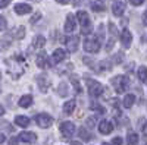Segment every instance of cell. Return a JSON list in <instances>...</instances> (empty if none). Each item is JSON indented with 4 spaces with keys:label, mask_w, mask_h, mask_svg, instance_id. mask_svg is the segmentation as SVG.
<instances>
[{
    "label": "cell",
    "mask_w": 147,
    "mask_h": 145,
    "mask_svg": "<svg viewBox=\"0 0 147 145\" xmlns=\"http://www.w3.org/2000/svg\"><path fill=\"white\" fill-rule=\"evenodd\" d=\"M127 84H128V79L125 76H122V75H118V76L112 78V85L115 87V91L118 94H122V92L125 91Z\"/></svg>",
    "instance_id": "obj_4"
},
{
    "label": "cell",
    "mask_w": 147,
    "mask_h": 145,
    "mask_svg": "<svg viewBox=\"0 0 147 145\" xmlns=\"http://www.w3.org/2000/svg\"><path fill=\"white\" fill-rule=\"evenodd\" d=\"M81 2H82V0H74V6H78Z\"/></svg>",
    "instance_id": "obj_43"
},
{
    "label": "cell",
    "mask_w": 147,
    "mask_h": 145,
    "mask_svg": "<svg viewBox=\"0 0 147 145\" xmlns=\"http://www.w3.org/2000/svg\"><path fill=\"white\" fill-rule=\"evenodd\" d=\"M5 139H6V138H5V135H2V134H0V144H2V142H5Z\"/></svg>",
    "instance_id": "obj_44"
},
{
    "label": "cell",
    "mask_w": 147,
    "mask_h": 145,
    "mask_svg": "<svg viewBox=\"0 0 147 145\" xmlns=\"http://www.w3.org/2000/svg\"><path fill=\"white\" fill-rule=\"evenodd\" d=\"M15 123L21 128H27L30 125V119L27 116H16L15 117Z\"/></svg>",
    "instance_id": "obj_20"
},
{
    "label": "cell",
    "mask_w": 147,
    "mask_h": 145,
    "mask_svg": "<svg viewBox=\"0 0 147 145\" xmlns=\"http://www.w3.org/2000/svg\"><path fill=\"white\" fill-rule=\"evenodd\" d=\"M84 50L88 53H97L100 50V43L96 37H88L84 41Z\"/></svg>",
    "instance_id": "obj_3"
},
{
    "label": "cell",
    "mask_w": 147,
    "mask_h": 145,
    "mask_svg": "<svg viewBox=\"0 0 147 145\" xmlns=\"http://www.w3.org/2000/svg\"><path fill=\"white\" fill-rule=\"evenodd\" d=\"M40 18H41V13H40V12H37V13H35V15H34L31 19H30V22H31V23H35V22L38 21Z\"/></svg>",
    "instance_id": "obj_34"
},
{
    "label": "cell",
    "mask_w": 147,
    "mask_h": 145,
    "mask_svg": "<svg viewBox=\"0 0 147 145\" xmlns=\"http://www.w3.org/2000/svg\"><path fill=\"white\" fill-rule=\"evenodd\" d=\"M3 114H5V108L0 106V116H3Z\"/></svg>",
    "instance_id": "obj_45"
},
{
    "label": "cell",
    "mask_w": 147,
    "mask_h": 145,
    "mask_svg": "<svg viewBox=\"0 0 147 145\" xmlns=\"http://www.w3.org/2000/svg\"><path fill=\"white\" fill-rule=\"evenodd\" d=\"M78 43H80V38L78 37H72L66 41V45H68V50L69 51H77V48H78Z\"/></svg>",
    "instance_id": "obj_16"
},
{
    "label": "cell",
    "mask_w": 147,
    "mask_h": 145,
    "mask_svg": "<svg viewBox=\"0 0 147 145\" xmlns=\"http://www.w3.org/2000/svg\"><path fill=\"white\" fill-rule=\"evenodd\" d=\"M85 82H87L88 92L91 97H100L103 94V85L100 82H97L94 79H85Z\"/></svg>",
    "instance_id": "obj_2"
},
{
    "label": "cell",
    "mask_w": 147,
    "mask_h": 145,
    "mask_svg": "<svg viewBox=\"0 0 147 145\" xmlns=\"http://www.w3.org/2000/svg\"><path fill=\"white\" fill-rule=\"evenodd\" d=\"M134 101H136V95H132V94H127V95H125V98H124V107H127V108L132 107Z\"/></svg>",
    "instance_id": "obj_22"
},
{
    "label": "cell",
    "mask_w": 147,
    "mask_h": 145,
    "mask_svg": "<svg viewBox=\"0 0 147 145\" xmlns=\"http://www.w3.org/2000/svg\"><path fill=\"white\" fill-rule=\"evenodd\" d=\"M112 145H122V138H119V136L113 138L112 139Z\"/></svg>",
    "instance_id": "obj_37"
},
{
    "label": "cell",
    "mask_w": 147,
    "mask_h": 145,
    "mask_svg": "<svg viewBox=\"0 0 147 145\" xmlns=\"http://www.w3.org/2000/svg\"><path fill=\"white\" fill-rule=\"evenodd\" d=\"M122 60H124V53L122 51H119V53H116V57H113V62H115V65H119Z\"/></svg>",
    "instance_id": "obj_31"
},
{
    "label": "cell",
    "mask_w": 147,
    "mask_h": 145,
    "mask_svg": "<svg viewBox=\"0 0 147 145\" xmlns=\"http://www.w3.org/2000/svg\"><path fill=\"white\" fill-rule=\"evenodd\" d=\"M103 145H109V144H103Z\"/></svg>",
    "instance_id": "obj_47"
},
{
    "label": "cell",
    "mask_w": 147,
    "mask_h": 145,
    "mask_svg": "<svg viewBox=\"0 0 147 145\" xmlns=\"http://www.w3.org/2000/svg\"><path fill=\"white\" fill-rule=\"evenodd\" d=\"M109 31H110V35H112V38L116 37V27H115V23L113 22H110L109 23Z\"/></svg>",
    "instance_id": "obj_32"
},
{
    "label": "cell",
    "mask_w": 147,
    "mask_h": 145,
    "mask_svg": "<svg viewBox=\"0 0 147 145\" xmlns=\"http://www.w3.org/2000/svg\"><path fill=\"white\" fill-rule=\"evenodd\" d=\"M127 141H128V145H137L138 144V135L137 134H129Z\"/></svg>",
    "instance_id": "obj_26"
},
{
    "label": "cell",
    "mask_w": 147,
    "mask_h": 145,
    "mask_svg": "<svg viewBox=\"0 0 147 145\" xmlns=\"http://www.w3.org/2000/svg\"><path fill=\"white\" fill-rule=\"evenodd\" d=\"M75 106H77V101L75 100H69L63 104V113L65 114H72L74 110H75Z\"/></svg>",
    "instance_id": "obj_15"
},
{
    "label": "cell",
    "mask_w": 147,
    "mask_h": 145,
    "mask_svg": "<svg viewBox=\"0 0 147 145\" xmlns=\"http://www.w3.org/2000/svg\"><path fill=\"white\" fill-rule=\"evenodd\" d=\"M129 2H131V5H134V6H140V5L144 3V0H129Z\"/></svg>",
    "instance_id": "obj_38"
},
{
    "label": "cell",
    "mask_w": 147,
    "mask_h": 145,
    "mask_svg": "<svg viewBox=\"0 0 147 145\" xmlns=\"http://www.w3.org/2000/svg\"><path fill=\"white\" fill-rule=\"evenodd\" d=\"M124 10H125V5L122 2H115L112 5V12L115 16H122L124 15Z\"/></svg>",
    "instance_id": "obj_13"
},
{
    "label": "cell",
    "mask_w": 147,
    "mask_h": 145,
    "mask_svg": "<svg viewBox=\"0 0 147 145\" xmlns=\"http://www.w3.org/2000/svg\"><path fill=\"white\" fill-rule=\"evenodd\" d=\"M121 41H122V44H124V47H129L131 43H132V35L127 28L121 32Z\"/></svg>",
    "instance_id": "obj_10"
},
{
    "label": "cell",
    "mask_w": 147,
    "mask_h": 145,
    "mask_svg": "<svg viewBox=\"0 0 147 145\" xmlns=\"http://www.w3.org/2000/svg\"><path fill=\"white\" fill-rule=\"evenodd\" d=\"M113 43H115V38H110V40L107 41V45H106V50H107V51H110V50H112Z\"/></svg>",
    "instance_id": "obj_35"
},
{
    "label": "cell",
    "mask_w": 147,
    "mask_h": 145,
    "mask_svg": "<svg viewBox=\"0 0 147 145\" xmlns=\"http://www.w3.org/2000/svg\"><path fill=\"white\" fill-rule=\"evenodd\" d=\"M91 9L94 12L105 10V0H91Z\"/></svg>",
    "instance_id": "obj_18"
},
{
    "label": "cell",
    "mask_w": 147,
    "mask_h": 145,
    "mask_svg": "<svg viewBox=\"0 0 147 145\" xmlns=\"http://www.w3.org/2000/svg\"><path fill=\"white\" fill-rule=\"evenodd\" d=\"M37 82H38V87H40L41 92H47L49 88H50V79L46 75H38L37 76Z\"/></svg>",
    "instance_id": "obj_7"
},
{
    "label": "cell",
    "mask_w": 147,
    "mask_h": 145,
    "mask_svg": "<svg viewBox=\"0 0 147 145\" xmlns=\"http://www.w3.org/2000/svg\"><path fill=\"white\" fill-rule=\"evenodd\" d=\"M138 78H140V81H141L143 84L146 82V79H147V78H146V66H140V67H138Z\"/></svg>",
    "instance_id": "obj_28"
},
{
    "label": "cell",
    "mask_w": 147,
    "mask_h": 145,
    "mask_svg": "<svg viewBox=\"0 0 147 145\" xmlns=\"http://www.w3.org/2000/svg\"><path fill=\"white\" fill-rule=\"evenodd\" d=\"M44 44H46L44 37H41V35L35 37V40H34V47H35V48H43V47H44Z\"/></svg>",
    "instance_id": "obj_25"
},
{
    "label": "cell",
    "mask_w": 147,
    "mask_h": 145,
    "mask_svg": "<svg viewBox=\"0 0 147 145\" xmlns=\"http://www.w3.org/2000/svg\"><path fill=\"white\" fill-rule=\"evenodd\" d=\"M18 139H21L22 142H34L35 139H37V135L34 134V132H21V135H19V138Z\"/></svg>",
    "instance_id": "obj_12"
},
{
    "label": "cell",
    "mask_w": 147,
    "mask_h": 145,
    "mask_svg": "<svg viewBox=\"0 0 147 145\" xmlns=\"http://www.w3.org/2000/svg\"><path fill=\"white\" fill-rule=\"evenodd\" d=\"M91 110H94V112H97V113L103 114V113H105V107H102L99 103H91Z\"/></svg>",
    "instance_id": "obj_27"
},
{
    "label": "cell",
    "mask_w": 147,
    "mask_h": 145,
    "mask_svg": "<svg viewBox=\"0 0 147 145\" xmlns=\"http://www.w3.org/2000/svg\"><path fill=\"white\" fill-rule=\"evenodd\" d=\"M12 35H13V38L16 40H21L25 37V27H16L13 31H12Z\"/></svg>",
    "instance_id": "obj_19"
},
{
    "label": "cell",
    "mask_w": 147,
    "mask_h": 145,
    "mask_svg": "<svg viewBox=\"0 0 147 145\" xmlns=\"http://www.w3.org/2000/svg\"><path fill=\"white\" fill-rule=\"evenodd\" d=\"M74 29H75V18H74V15H68L66 18V22H65V31L66 32H72Z\"/></svg>",
    "instance_id": "obj_14"
},
{
    "label": "cell",
    "mask_w": 147,
    "mask_h": 145,
    "mask_svg": "<svg viewBox=\"0 0 147 145\" xmlns=\"http://www.w3.org/2000/svg\"><path fill=\"white\" fill-rule=\"evenodd\" d=\"M31 104H32V97H31V95H24V97H21V100H19V106H21V107L27 108V107H30Z\"/></svg>",
    "instance_id": "obj_21"
},
{
    "label": "cell",
    "mask_w": 147,
    "mask_h": 145,
    "mask_svg": "<svg viewBox=\"0 0 147 145\" xmlns=\"http://www.w3.org/2000/svg\"><path fill=\"white\" fill-rule=\"evenodd\" d=\"M77 18H78V21H80V25L82 27V32H84V34L91 32L93 27H91V23H90V18H88V13H87V12L80 10L78 13H77Z\"/></svg>",
    "instance_id": "obj_1"
},
{
    "label": "cell",
    "mask_w": 147,
    "mask_h": 145,
    "mask_svg": "<svg viewBox=\"0 0 147 145\" xmlns=\"http://www.w3.org/2000/svg\"><path fill=\"white\" fill-rule=\"evenodd\" d=\"M71 84L74 85V88H75V92L77 94H81V85H80V79L77 76H71Z\"/></svg>",
    "instance_id": "obj_24"
},
{
    "label": "cell",
    "mask_w": 147,
    "mask_h": 145,
    "mask_svg": "<svg viewBox=\"0 0 147 145\" xmlns=\"http://www.w3.org/2000/svg\"><path fill=\"white\" fill-rule=\"evenodd\" d=\"M94 123H96V117H88V119H87V126L93 128Z\"/></svg>",
    "instance_id": "obj_36"
},
{
    "label": "cell",
    "mask_w": 147,
    "mask_h": 145,
    "mask_svg": "<svg viewBox=\"0 0 147 145\" xmlns=\"http://www.w3.org/2000/svg\"><path fill=\"white\" fill-rule=\"evenodd\" d=\"M112 130H113V126L110 122H107V120H102L99 123V132L102 135H109Z\"/></svg>",
    "instance_id": "obj_8"
},
{
    "label": "cell",
    "mask_w": 147,
    "mask_h": 145,
    "mask_svg": "<svg viewBox=\"0 0 147 145\" xmlns=\"http://www.w3.org/2000/svg\"><path fill=\"white\" fill-rule=\"evenodd\" d=\"M78 135H80V138L82 139V141H88L90 138H91V135H90V132L85 129V128H80V132H78Z\"/></svg>",
    "instance_id": "obj_23"
},
{
    "label": "cell",
    "mask_w": 147,
    "mask_h": 145,
    "mask_svg": "<svg viewBox=\"0 0 147 145\" xmlns=\"http://www.w3.org/2000/svg\"><path fill=\"white\" fill-rule=\"evenodd\" d=\"M146 18H147V13H146V12H144V13H143V23H144V25H146V23H147Z\"/></svg>",
    "instance_id": "obj_42"
},
{
    "label": "cell",
    "mask_w": 147,
    "mask_h": 145,
    "mask_svg": "<svg viewBox=\"0 0 147 145\" xmlns=\"http://www.w3.org/2000/svg\"><path fill=\"white\" fill-rule=\"evenodd\" d=\"M57 3H60V5H66V3H69L71 0H56Z\"/></svg>",
    "instance_id": "obj_41"
},
{
    "label": "cell",
    "mask_w": 147,
    "mask_h": 145,
    "mask_svg": "<svg viewBox=\"0 0 147 145\" xmlns=\"http://www.w3.org/2000/svg\"><path fill=\"white\" fill-rule=\"evenodd\" d=\"M110 62H107V60H105V62H100V72H106V70H110Z\"/></svg>",
    "instance_id": "obj_30"
},
{
    "label": "cell",
    "mask_w": 147,
    "mask_h": 145,
    "mask_svg": "<svg viewBox=\"0 0 147 145\" xmlns=\"http://www.w3.org/2000/svg\"><path fill=\"white\" fill-rule=\"evenodd\" d=\"M0 76H2V75H0Z\"/></svg>",
    "instance_id": "obj_48"
},
{
    "label": "cell",
    "mask_w": 147,
    "mask_h": 145,
    "mask_svg": "<svg viewBox=\"0 0 147 145\" xmlns=\"http://www.w3.org/2000/svg\"><path fill=\"white\" fill-rule=\"evenodd\" d=\"M6 27H7V22H6V19L0 15V31H5L6 29Z\"/></svg>",
    "instance_id": "obj_33"
},
{
    "label": "cell",
    "mask_w": 147,
    "mask_h": 145,
    "mask_svg": "<svg viewBox=\"0 0 147 145\" xmlns=\"http://www.w3.org/2000/svg\"><path fill=\"white\" fill-rule=\"evenodd\" d=\"M31 10H32V7L30 5H27V3H18V5H15V12L18 15H27V13H30Z\"/></svg>",
    "instance_id": "obj_9"
},
{
    "label": "cell",
    "mask_w": 147,
    "mask_h": 145,
    "mask_svg": "<svg viewBox=\"0 0 147 145\" xmlns=\"http://www.w3.org/2000/svg\"><path fill=\"white\" fill-rule=\"evenodd\" d=\"M35 122H37V125H38L40 128L47 129V128H50V126L53 125V117H52L50 114L41 113V114H38V116L35 117Z\"/></svg>",
    "instance_id": "obj_5"
},
{
    "label": "cell",
    "mask_w": 147,
    "mask_h": 145,
    "mask_svg": "<svg viewBox=\"0 0 147 145\" xmlns=\"http://www.w3.org/2000/svg\"><path fill=\"white\" fill-rule=\"evenodd\" d=\"M9 145H18V138H10L9 139Z\"/></svg>",
    "instance_id": "obj_40"
},
{
    "label": "cell",
    "mask_w": 147,
    "mask_h": 145,
    "mask_svg": "<svg viewBox=\"0 0 147 145\" xmlns=\"http://www.w3.org/2000/svg\"><path fill=\"white\" fill-rule=\"evenodd\" d=\"M65 57H66V51H65V50H62V48H56V50L53 51V62H52V65L62 62V60H63Z\"/></svg>",
    "instance_id": "obj_11"
},
{
    "label": "cell",
    "mask_w": 147,
    "mask_h": 145,
    "mask_svg": "<svg viewBox=\"0 0 147 145\" xmlns=\"http://www.w3.org/2000/svg\"><path fill=\"white\" fill-rule=\"evenodd\" d=\"M35 63H37V66H38V67L44 69V67L47 66V54H46V53H40L38 56H37Z\"/></svg>",
    "instance_id": "obj_17"
},
{
    "label": "cell",
    "mask_w": 147,
    "mask_h": 145,
    "mask_svg": "<svg viewBox=\"0 0 147 145\" xmlns=\"http://www.w3.org/2000/svg\"><path fill=\"white\" fill-rule=\"evenodd\" d=\"M72 145H81L80 141H72Z\"/></svg>",
    "instance_id": "obj_46"
},
{
    "label": "cell",
    "mask_w": 147,
    "mask_h": 145,
    "mask_svg": "<svg viewBox=\"0 0 147 145\" xmlns=\"http://www.w3.org/2000/svg\"><path fill=\"white\" fill-rule=\"evenodd\" d=\"M74 132H75V125H74L72 122H63L62 125H60V134H62V136L65 139L71 138L74 135Z\"/></svg>",
    "instance_id": "obj_6"
},
{
    "label": "cell",
    "mask_w": 147,
    "mask_h": 145,
    "mask_svg": "<svg viewBox=\"0 0 147 145\" xmlns=\"http://www.w3.org/2000/svg\"><path fill=\"white\" fill-rule=\"evenodd\" d=\"M68 92H66V82H62V84H60V85H59V95L60 97H65Z\"/></svg>",
    "instance_id": "obj_29"
},
{
    "label": "cell",
    "mask_w": 147,
    "mask_h": 145,
    "mask_svg": "<svg viewBox=\"0 0 147 145\" xmlns=\"http://www.w3.org/2000/svg\"><path fill=\"white\" fill-rule=\"evenodd\" d=\"M10 3V0H0V7H6Z\"/></svg>",
    "instance_id": "obj_39"
}]
</instances>
